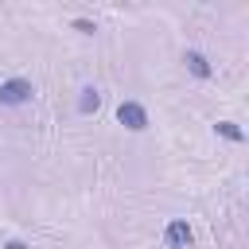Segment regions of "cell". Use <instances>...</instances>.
<instances>
[{
	"mask_svg": "<svg viewBox=\"0 0 249 249\" xmlns=\"http://www.w3.org/2000/svg\"><path fill=\"white\" fill-rule=\"evenodd\" d=\"M117 121L128 128V132H144L148 128V109L140 101H121L117 105Z\"/></svg>",
	"mask_w": 249,
	"mask_h": 249,
	"instance_id": "2",
	"label": "cell"
},
{
	"mask_svg": "<svg viewBox=\"0 0 249 249\" xmlns=\"http://www.w3.org/2000/svg\"><path fill=\"white\" fill-rule=\"evenodd\" d=\"M74 31H82V35H93L97 27H93V19H74Z\"/></svg>",
	"mask_w": 249,
	"mask_h": 249,
	"instance_id": "7",
	"label": "cell"
},
{
	"mask_svg": "<svg viewBox=\"0 0 249 249\" xmlns=\"http://www.w3.org/2000/svg\"><path fill=\"white\" fill-rule=\"evenodd\" d=\"M191 241H195V233H191L187 218H171L167 230H163V245L167 249H191Z\"/></svg>",
	"mask_w": 249,
	"mask_h": 249,
	"instance_id": "3",
	"label": "cell"
},
{
	"mask_svg": "<svg viewBox=\"0 0 249 249\" xmlns=\"http://www.w3.org/2000/svg\"><path fill=\"white\" fill-rule=\"evenodd\" d=\"M183 62H187V70H191L198 82H206V78H210V62H206V54H202V51H187V54H183Z\"/></svg>",
	"mask_w": 249,
	"mask_h": 249,
	"instance_id": "4",
	"label": "cell"
},
{
	"mask_svg": "<svg viewBox=\"0 0 249 249\" xmlns=\"http://www.w3.org/2000/svg\"><path fill=\"white\" fill-rule=\"evenodd\" d=\"M35 97V86L27 78H8L0 82V105H27Z\"/></svg>",
	"mask_w": 249,
	"mask_h": 249,
	"instance_id": "1",
	"label": "cell"
},
{
	"mask_svg": "<svg viewBox=\"0 0 249 249\" xmlns=\"http://www.w3.org/2000/svg\"><path fill=\"white\" fill-rule=\"evenodd\" d=\"M97 105H101L97 86H82V93H78V113H82V117H89V113H97Z\"/></svg>",
	"mask_w": 249,
	"mask_h": 249,
	"instance_id": "5",
	"label": "cell"
},
{
	"mask_svg": "<svg viewBox=\"0 0 249 249\" xmlns=\"http://www.w3.org/2000/svg\"><path fill=\"white\" fill-rule=\"evenodd\" d=\"M214 132H218V136H226V140H233V144H241V140H245V132H241L233 121H218V124H214Z\"/></svg>",
	"mask_w": 249,
	"mask_h": 249,
	"instance_id": "6",
	"label": "cell"
},
{
	"mask_svg": "<svg viewBox=\"0 0 249 249\" xmlns=\"http://www.w3.org/2000/svg\"><path fill=\"white\" fill-rule=\"evenodd\" d=\"M4 249H27V245H23V241H19V237H12V241H8V245H4Z\"/></svg>",
	"mask_w": 249,
	"mask_h": 249,
	"instance_id": "8",
	"label": "cell"
}]
</instances>
